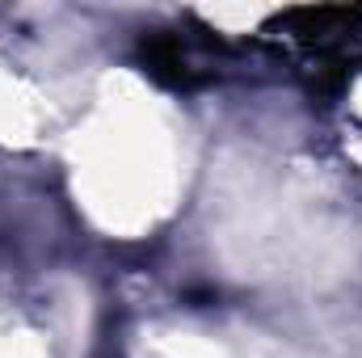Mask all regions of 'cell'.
Wrapping results in <instances>:
<instances>
[{
  "label": "cell",
  "mask_w": 362,
  "mask_h": 358,
  "mask_svg": "<svg viewBox=\"0 0 362 358\" xmlns=\"http://www.w3.org/2000/svg\"><path fill=\"white\" fill-rule=\"evenodd\" d=\"M135 55L144 64V72L173 93H194L206 81H215L219 72V55H228V42L219 38V30L198 25V34L185 30H144L135 42Z\"/></svg>",
  "instance_id": "7a4b0ae2"
},
{
  "label": "cell",
  "mask_w": 362,
  "mask_h": 358,
  "mask_svg": "<svg viewBox=\"0 0 362 358\" xmlns=\"http://www.w3.org/2000/svg\"><path fill=\"white\" fill-rule=\"evenodd\" d=\"M266 30H282L295 47L299 72L308 89L337 97L362 68V4H320V8H286Z\"/></svg>",
  "instance_id": "6da1fadb"
}]
</instances>
